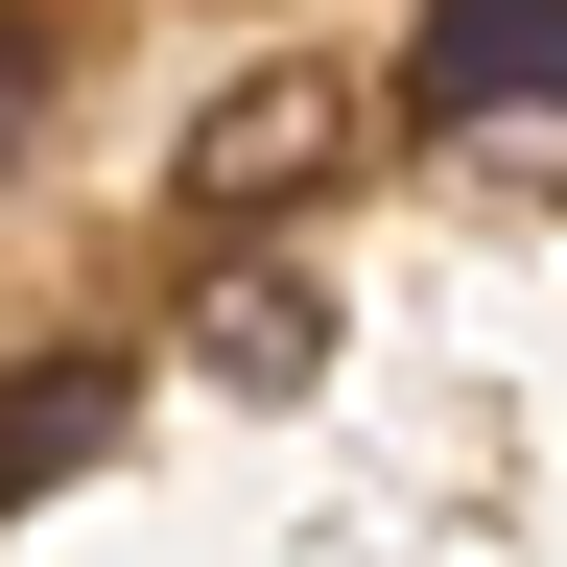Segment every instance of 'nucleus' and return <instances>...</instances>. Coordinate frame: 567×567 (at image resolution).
<instances>
[{"mask_svg": "<svg viewBox=\"0 0 567 567\" xmlns=\"http://www.w3.org/2000/svg\"><path fill=\"white\" fill-rule=\"evenodd\" d=\"M379 166V71H331V48H260L237 95L189 118V213H308Z\"/></svg>", "mask_w": 567, "mask_h": 567, "instance_id": "nucleus-1", "label": "nucleus"}, {"mask_svg": "<svg viewBox=\"0 0 567 567\" xmlns=\"http://www.w3.org/2000/svg\"><path fill=\"white\" fill-rule=\"evenodd\" d=\"M425 118H567V0H425Z\"/></svg>", "mask_w": 567, "mask_h": 567, "instance_id": "nucleus-2", "label": "nucleus"}, {"mask_svg": "<svg viewBox=\"0 0 567 567\" xmlns=\"http://www.w3.org/2000/svg\"><path fill=\"white\" fill-rule=\"evenodd\" d=\"M95 425H118V379H71V354H48V379H24V450H0V473H24V496H71V473H95Z\"/></svg>", "mask_w": 567, "mask_h": 567, "instance_id": "nucleus-4", "label": "nucleus"}, {"mask_svg": "<svg viewBox=\"0 0 567 567\" xmlns=\"http://www.w3.org/2000/svg\"><path fill=\"white\" fill-rule=\"evenodd\" d=\"M308 354H331V308H308L284 260H237V284H213V379H237V402H284Z\"/></svg>", "mask_w": 567, "mask_h": 567, "instance_id": "nucleus-3", "label": "nucleus"}]
</instances>
